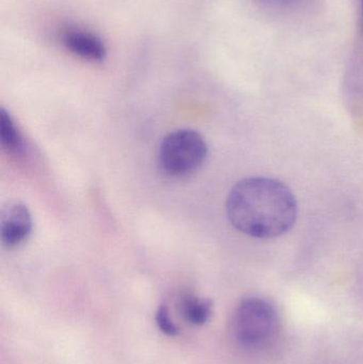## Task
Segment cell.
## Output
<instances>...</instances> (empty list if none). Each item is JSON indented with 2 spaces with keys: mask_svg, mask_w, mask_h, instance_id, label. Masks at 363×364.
<instances>
[{
  "mask_svg": "<svg viewBox=\"0 0 363 364\" xmlns=\"http://www.w3.org/2000/svg\"><path fill=\"white\" fill-rule=\"evenodd\" d=\"M226 213L240 232L256 239H274L296 224L298 203L283 182L268 177H249L230 190Z\"/></svg>",
  "mask_w": 363,
  "mask_h": 364,
  "instance_id": "obj_1",
  "label": "cell"
},
{
  "mask_svg": "<svg viewBox=\"0 0 363 364\" xmlns=\"http://www.w3.org/2000/svg\"><path fill=\"white\" fill-rule=\"evenodd\" d=\"M278 312L270 301L260 297L241 301L234 314V335L241 346L257 350L268 346L279 331Z\"/></svg>",
  "mask_w": 363,
  "mask_h": 364,
  "instance_id": "obj_2",
  "label": "cell"
},
{
  "mask_svg": "<svg viewBox=\"0 0 363 364\" xmlns=\"http://www.w3.org/2000/svg\"><path fill=\"white\" fill-rule=\"evenodd\" d=\"M207 155L208 146L202 134L195 130L179 129L162 141L158 164L164 174L180 178L197 171Z\"/></svg>",
  "mask_w": 363,
  "mask_h": 364,
  "instance_id": "obj_3",
  "label": "cell"
},
{
  "mask_svg": "<svg viewBox=\"0 0 363 364\" xmlns=\"http://www.w3.org/2000/svg\"><path fill=\"white\" fill-rule=\"evenodd\" d=\"M62 46L75 57L89 62H102L107 57V47L102 38L95 32L79 27L66 26L59 33Z\"/></svg>",
  "mask_w": 363,
  "mask_h": 364,
  "instance_id": "obj_4",
  "label": "cell"
},
{
  "mask_svg": "<svg viewBox=\"0 0 363 364\" xmlns=\"http://www.w3.org/2000/svg\"><path fill=\"white\" fill-rule=\"evenodd\" d=\"M31 231L32 218L27 205L15 201L2 210L0 235L4 246L14 248L21 245Z\"/></svg>",
  "mask_w": 363,
  "mask_h": 364,
  "instance_id": "obj_5",
  "label": "cell"
},
{
  "mask_svg": "<svg viewBox=\"0 0 363 364\" xmlns=\"http://www.w3.org/2000/svg\"><path fill=\"white\" fill-rule=\"evenodd\" d=\"M183 312L188 322L195 326H202L210 318L212 303L209 299L187 296L183 301Z\"/></svg>",
  "mask_w": 363,
  "mask_h": 364,
  "instance_id": "obj_6",
  "label": "cell"
},
{
  "mask_svg": "<svg viewBox=\"0 0 363 364\" xmlns=\"http://www.w3.org/2000/svg\"><path fill=\"white\" fill-rule=\"evenodd\" d=\"M0 140L1 145L9 153L18 154L23 149V138L15 126L11 115L4 109L0 111Z\"/></svg>",
  "mask_w": 363,
  "mask_h": 364,
  "instance_id": "obj_7",
  "label": "cell"
},
{
  "mask_svg": "<svg viewBox=\"0 0 363 364\" xmlns=\"http://www.w3.org/2000/svg\"><path fill=\"white\" fill-rule=\"evenodd\" d=\"M156 322H157L158 327L164 335L170 336V337H175V336L178 335V328L170 320V312H168V308L166 305L160 306L159 309H158L157 314H156Z\"/></svg>",
  "mask_w": 363,
  "mask_h": 364,
  "instance_id": "obj_8",
  "label": "cell"
},
{
  "mask_svg": "<svg viewBox=\"0 0 363 364\" xmlns=\"http://www.w3.org/2000/svg\"><path fill=\"white\" fill-rule=\"evenodd\" d=\"M255 1L266 8L283 10V9L293 8V6H298L303 0H255Z\"/></svg>",
  "mask_w": 363,
  "mask_h": 364,
  "instance_id": "obj_9",
  "label": "cell"
},
{
  "mask_svg": "<svg viewBox=\"0 0 363 364\" xmlns=\"http://www.w3.org/2000/svg\"><path fill=\"white\" fill-rule=\"evenodd\" d=\"M362 18H363V0H362Z\"/></svg>",
  "mask_w": 363,
  "mask_h": 364,
  "instance_id": "obj_10",
  "label": "cell"
}]
</instances>
